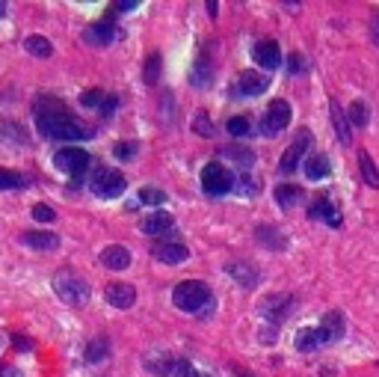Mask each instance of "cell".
I'll return each instance as SVG.
<instances>
[{
    "instance_id": "obj_45",
    "label": "cell",
    "mask_w": 379,
    "mask_h": 377,
    "mask_svg": "<svg viewBox=\"0 0 379 377\" xmlns=\"http://www.w3.org/2000/svg\"><path fill=\"white\" fill-rule=\"evenodd\" d=\"M12 345L18 348V351H30V339H24V336H12Z\"/></svg>"
},
{
    "instance_id": "obj_16",
    "label": "cell",
    "mask_w": 379,
    "mask_h": 377,
    "mask_svg": "<svg viewBox=\"0 0 379 377\" xmlns=\"http://www.w3.org/2000/svg\"><path fill=\"white\" fill-rule=\"evenodd\" d=\"M267 86H270V80L264 75H258V71H240V77H237L240 95H261Z\"/></svg>"
},
{
    "instance_id": "obj_12",
    "label": "cell",
    "mask_w": 379,
    "mask_h": 377,
    "mask_svg": "<svg viewBox=\"0 0 379 377\" xmlns=\"http://www.w3.org/2000/svg\"><path fill=\"white\" fill-rule=\"evenodd\" d=\"M151 256L164 265H181L190 258V250L181 247V244H155L151 247Z\"/></svg>"
},
{
    "instance_id": "obj_37",
    "label": "cell",
    "mask_w": 379,
    "mask_h": 377,
    "mask_svg": "<svg viewBox=\"0 0 379 377\" xmlns=\"http://www.w3.org/2000/svg\"><path fill=\"white\" fill-rule=\"evenodd\" d=\"M107 351H110V348H107L104 339H95V342H89V348H86V360L98 363V360H104V356H107Z\"/></svg>"
},
{
    "instance_id": "obj_20",
    "label": "cell",
    "mask_w": 379,
    "mask_h": 377,
    "mask_svg": "<svg viewBox=\"0 0 379 377\" xmlns=\"http://www.w3.org/2000/svg\"><path fill=\"white\" fill-rule=\"evenodd\" d=\"M293 342H296V351H302V354H311V351H317L320 345H326L320 336V330H311V327H302Z\"/></svg>"
},
{
    "instance_id": "obj_35",
    "label": "cell",
    "mask_w": 379,
    "mask_h": 377,
    "mask_svg": "<svg viewBox=\"0 0 379 377\" xmlns=\"http://www.w3.org/2000/svg\"><path fill=\"white\" fill-rule=\"evenodd\" d=\"M258 238L267 241L270 250H285V244H287V241H285L282 235H276V232L270 229V226H261V229H258Z\"/></svg>"
},
{
    "instance_id": "obj_18",
    "label": "cell",
    "mask_w": 379,
    "mask_h": 377,
    "mask_svg": "<svg viewBox=\"0 0 379 377\" xmlns=\"http://www.w3.org/2000/svg\"><path fill=\"white\" fill-rule=\"evenodd\" d=\"M101 262H104V267H110V271H125V267L131 265V253H128V247H122V244H110V247H104Z\"/></svg>"
},
{
    "instance_id": "obj_33",
    "label": "cell",
    "mask_w": 379,
    "mask_h": 377,
    "mask_svg": "<svg viewBox=\"0 0 379 377\" xmlns=\"http://www.w3.org/2000/svg\"><path fill=\"white\" fill-rule=\"evenodd\" d=\"M157 77H160V53H151V57L146 60L142 80H146V84H157Z\"/></svg>"
},
{
    "instance_id": "obj_23",
    "label": "cell",
    "mask_w": 379,
    "mask_h": 377,
    "mask_svg": "<svg viewBox=\"0 0 379 377\" xmlns=\"http://www.w3.org/2000/svg\"><path fill=\"white\" fill-rule=\"evenodd\" d=\"M305 199V191L302 187H296V184H278L276 187V202L282 205H296V202H302Z\"/></svg>"
},
{
    "instance_id": "obj_32",
    "label": "cell",
    "mask_w": 379,
    "mask_h": 377,
    "mask_svg": "<svg viewBox=\"0 0 379 377\" xmlns=\"http://www.w3.org/2000/svg\"><path fill=\"white\" fill-rule=\"evenodd\" d=\"M0 134H3L6 140H18V143L27 140V134L21 131V125H18V122H9V119H0Z\"/></svg>"
},
{
    "instance_id": "obj_26",
    "label": "cell",
    "mask_w": 379,
    "mask_h": 377,
    "mask_svg": "<svg viewBox=\"0 0 379 377\" xmlns=\"http://www.w3.org/2000/svg\"><path fill=\"white\" fill-rule=\"evenodd\" d=\"M332 122H335V131H338V140L344 143V146H350V143H353V134H350V122L344 119V113H341V107L332 101Z\"/></svg>"
},
{
    "instance_id": "obj_1",
    "label": "cell",
    "mask_w": 379,
    "mask_h": 377,
    "mask_svg": "<svg viewBox=\"0 0 379 377\" xmlns=\"http://www.w3.org/2000/svg\"><path fill=\"white\" fill-rule=\"evenodd\" d=\"M36 125L44 137H57V140H89L92 131L86 125H80L75 116L62 110V101L51 104H36Z\"/></svg>"
},
{
    "instance_id": "obj_31",
    "label": "cell",
    "mask_w": 379,
    "mask_h": 377,
    "mask_svg": "<svg viewBox=\"0 0 379 377\" xmlns=\"http://www.w3.org/2000/svg\"><path fill=\"white\" fill-rule=\"evenodd\" d=\"M222 155L234 160V164H240V167H252L255 164V155H252L249 149H237V146H228V149H222Z\"/></svg>"
},
{
    "instance_id": "obj_25",
    "label": "cell",
    "mask_w": 379,
    "mask_h": 377,
    "mask_svg": "<svg viewBox=\"0 0 379 377\" xmlns=\"http://www.w3.org/2000/svg\"><path fill=\"white\" fill-rule=\"evenodd\" d=\"M190 80H193V86L205 89L207 84H213V66L207 60H198L193 66V71H190Z\"/></svg>"
},
{
    "instance_id": "obj_50",
    "label": "cell",
    "mask_w": 379,
    "mask_h": 377,
    "mask_svg": "<svg viewBox=\"0 0 379 377\" xmlns=\"http://www.w3.org/2000/svg\"><path fill=\"white\" fill-rule=\"evenodd\" d=\"M6 15V3H3V0H0V18H3Z\"/></svg>"
},
{
    "instance_id": "obj_34",
    "label": "cell",
    "mask_w": 379,
    "mask_h": 377,
    "mask_svg": "<svg viewBox=\"0 0 379 377\" xmlns=\"http://www.w3.org/2000/svg\"><path fill=\"white\" fill-rule=\"evenodd\" d=\"M140 202L142 205H164L166 202V193L157 191V187H142V191H140Z\"/></svg>"
},
{
    "instance_id": "obj_36",
    "label": "cell",
    "mask_w": 379,
    "mask_h": 377,
    "mask_svg": "<svg viewBox=\"0 0 379 377\" xmlns=\"http://www.w3.org/2000/svg\"><path fill=\"white\" fill-rule=\"evenodd\" d=\"M350 122L358 125V128H365V125H367V104L365 101H353V104H350Z\"/></svg>"
},
{
    "instance_id": "obj_8",
    "label": "cell",
    "mask_w": 379,
    "mask_h": 377,
    "mask_svg": "<svg viewBox=\"0 0 379 377\" xmlns=\"http://www.w3.org/2000/svg\"><path fill=\"white\" fill-rule=\"evenodd\" d=\"M291 309H293L291 294H270V297L261 303V315H264L270 324H282V321L291 315Z\"/></svg>"
},
{
    "instance_id": "obj_2",
    "label": "cell",
    "mask_w": 379,
    "mask_h": 377,
    "mask_svg": "<svg viewBox=\"0 0 379 377\" xmlns=\"http://www.w3.org/2000/svg\"><path fill=\"white\" fill-rule=\"evenodd\" d=\"M172 303L181 312H193V315H198V312H205L207 306H213V294L211 289H207L205 282L198 280H184L175 285L172 291Z\"/></svg>"
},
{
    "instance_id": "obj_43",
    "label": "cell",
    "mask_w": 379,
    "mask_h": 377,
    "mask_svg": "<svg viewBox=\"0 0 379 377\" xmlns=\"http://www.w3.org/2000/svg\"><path fill=\"white\" fill-rule=\"evenodd\" d=\"M287 69H291L293 75H300V71L305 69V60H302V53H291V57H287Z\"/></svg>"
},
{
    "instance_id": "obj_41",
    "label": "cell",
    "mask_w": 379,
    "mask_h": 377,
    "mask_svg": "<svg viewBox=\"0 0 379 377\" xmlns=\"http://www.w3.org/2000/svg\"><path fill=\"white\" fill-rule=\"evenodd\" d=\"M196 134H198V137H213V125H211V119H207L205 113L196 116Z\"/></svg>"
},
{
    "instance_id": "obj_19",
    "label": "cell",
    "mask_w": 379,
    "mask_h": 377,
    "mask_svg": "<svg viewBox=\"0 0 379 377\" xmlns=\"http://www.w3.org/2000/svg\"><path fill=\"white\" fill-rule=\"evenodd\" d=\"M21 241L33 250H57L60 247V235H53V232H24Z\"/></svg>"
},
{
    "instance_id": "obj_39",
    "label": "cell",
    "mask_w": 379,
    "mask_h": 377,
    "mask_svg": "<svg viewBox=\"0 0 379 377\" xmlns=\"http://www.w3.org/2000/svg\"><path fill=\"white\" fill-rule=\"evenodd\" d=\"M80 104H83V107H98V110H101L104 93H101V89H86V93L80 95Z\"/></svg>"
},
{
    "instance_id": "obj_27",
    "label": "cell",
    "mask_w": 379,
    "mask_h": 377,
    "mask_svg": "<svg viewBox=\"0 0 379 377\" xmlns=\"http://www.w3.org/2000/svg\"><path fill=\"white\" fill-rule=\"evenodd\" d=\"M30 184V178L24 173H6V169H0V191H18V187H27Z\"/></svg>"
},
{
    "instance_id": "obj_4",
    "label": "cell",
    "mask_w": 379,
    "mask_h": 377,
    "mask_svg": "<svg viewBox=\"0 0 379 377\" xmlns=\"http://www.w3.org/2000/svg\"><path fill=\"white\" fill-rule=\"evenodd\" d=\"M202 191L207 196H225L228 191H234V175L225 169L222 164H207L202 169Z\"/></svg>"
},
{
    "instance_id": "obj_15",
    "label": "cell",
    "mask_w": 379,
    "mask_h": 377,
    "mask_svg": "<svg viewBox=\"0 0 379 377\" xmlns=\"http://www.w3.org/2000/svg\"><path fill=\"white\" fill-rule=\"evenodd\" d=\"M116 36H119V30L110 24V21H98V24H89L83 30V39L89 45H110Z\"/></svg>"
},
{
    "instance_id": "obj_6",
    "label": "cell",
    "mask_w": 379,
    "mask_h": 377,
    "mask_svg": "<svg viewBox=\"0 0 379 377\" xmlns=\"http://www.w3.org/2000/svg\"><path fill=\"white\" fill-rule=\"evenodd\" d=\"M53 164H57V169H62V173H68V175L77 178V175H83L86 169H89V151L75 149V146L60 149L57 158H53Z\"/></svg>"
},
{
    "instance_id": "obj_24",
    "label": "cell",
    "mask_w": 379,
    "mask_h": 377,
    "mask_svg": "<svg viewBox=\"0 0 379 377\" xmlns=\"http://www.w3.org/2000/svg\"><path fill=\"white\" fill-rule=\"evenodd\" d=\"M24 51L27 53H33V57H42V60H48L51 53H53V45L44 39V36H27L24 39Z\"/></svg>"
},
{
    "instance_id": "obj_29",
    "label": "cell",
    "mask_w": 379,
    "mask_h": 377,
    "mask_svg": "<svg viewBox=\"0 0 379 377\" xmlns=\"http://www.w3.org/2000/svg\"><path fill=\"white\" fill-rule=\"evenodd\" d=\"M234 191H237L240 196H258V193H261V184H258L252 175L243 173V175L234 178Z\"/></svg>"
},
{
    "instance_id": "obj_10",
    "label": "cell",
    "mask_w": 379,
    "mask_h": 377,
    "mask_svg": "<svg viewBox=\"0 0 379 377\" xmlns=\"http://www.w3.org/2000/svg\"><path fill=\"white\" fill-rule=\"evenodd\" d=\"M311 140H314V137H311L309 131H300V137H296V143H293V146L285 151V155H282V160H278V169H282L285 175H291L293 169H296V164H300V155H302V151L311 146Z\"/></svg>"
},
{
    "instance_id": "obj_17",
    "label": "cell",
    "mask_w": 379,
    "mask_h": 377,
    "mask_svg": "<svg viewBox=\"0 0 379 377\" xmlns=\"http://www.w3.org/2000/svg\"><path fill=\"white\" fill-rule=\"evenodd\" d=\"M317 330H320V336L326 345L338 342V339L344 336V315H341V312H326V315H323V324Z\"/></svg>"
},
{
    "instance_id": "obj_48",
    "label": "cell",
    "mask_w": 379,
    "mask_h": 377,
    "mask_svg": "<svg viewBox=\"0 0 379 377\" xmlns=\"http://www.w3.org/2000/svg\"><path fill=\"white\" fill-rule=\"evenodd\" d=\"M374 42L379 45V18H374Z\"/></svg>"
},
{
    "instance_id": "obj_13",
    "label": "cell",
    "mask_w": 379,
    "mask_h": 377,
    "mask_svg": "<svg viewBox=\"0 0 379 377\" xmlns=\"http://www.w3.org/2000/svg\"><path fill=\"white\" fill-rule=\"evenodd\" d=\"M172 226H175V217L172 214H166V211H157V214H148L146 220H142V232L146 235H151V238H157V235H166V232H172Z\"/></svg>"
},
{
    "instance_id": "obj_11",
    "label": "cell",
    "mask_w": 379,
    "mask_h": 377,
    "mask_svg": "<svg viewBox=\"0 0 379 377\" xmlns=\"http://www.w3.org/2000/svg\"><path fill=\"white\" fill-rule=\"evenodd\" d=\"M309 217H311V220H326L329 226H341V223H344V214H341L335 205L326 199V196H320V199L311 205V208H309Z\"/></svg>"
},
{
    "instance_id": "obj_5",
    "label": "cell",
    "mask_w": 379,
    "mask_h": 377,
    "mask_svg": "<svg viewBox=\"0 0 379 377\" xmlns=\"http://www.w3.org/2000/svg\"><path fill=\"white\" fill-rule=\"evenodd\" d=\"M125 187H128V182L119 169H98L92 178V193L101 196V199H116V196L125 193Z\"/></svg>"
},
{
    "instance_id": "obj_46",
    "label": "cell",
    "mask_w": 379,
    "mask_h": 377,
    "mask_svg": "<svg viewBox=\"0 0 379 377\" xmlns=\"http://www.w3.org/2000/svg\"><path fill=\"white\" fill-rule=\"evenodd\" d=\"M0 377H21V372L12 369V365H3V369H0Z\"/></svg>"
},
{
    "instance_id": "obj_28",
    "label": "cell",
    "mask_w": 379,
    "mask_h": 377,
    "mask_svg": "<svg viewBox=\"0 0 379 377\" xmlns=\"http://www.w3.org/2000/svg\"><path fill=\"white\" fill-rule=\"evenodd\" d=\"M358 164H362V175H365V182L371 184V187H379V169L374 167V160L367 151H358Z\"/></svg>"
},
{
    "instance_id": "obj_40",
    "label": "cell",
    "mask_w": 379,
    "mask_h": 377,
    "mask_svg": "<svg viewBox=\"0 0 379 377\" xmlns=\"http://www.w3.org/2000/svg\"><path fill=\"white\" fill-rule=\"evenodd\" d=\"M137 143H116V149H113V155L119 158V160H131L133 155H137Z\"/></svg>"
},
{
    "instance_id": "obj_3",
    "label": "cell",
    "mask_w": 379,
    "mask_h": 377,
    "mask_svg": "<svg viewBox=\"0 0 379 377\" xmlns=\"http://www.w3.org/2000/svg\"><path fill=\"white\" fill-rule=\"evenodd\" d=\"M53 291H57L66 303H71V306H80V303L89 300V285L71 271H62V273L53 276Z\"/></svg>"
},
{
    "instance_id": "obj_30",
    "label": "cell",
    "mask_w": 379,
    "mask_h": 377,
    "mask_svg": "<svg viewBox=\"0 0 379 377\" xmlns=\"http://www.w3.org/2000/svg\"><path fill=\"white\" fill-rule=\"evenodd\" d=\"M228 271H231L234 280H240L243 285H255V282H258V276H255V271H252V265H246V262L228 265Z\"/></svg>"
},
{
    "instance_id": "obj_42",
    "label": "cell",
    "mask_w": 379,
    "mask_h": 377,
    "mask_svg": "<svg viewBox=\"0 0 379 377\" xmlns=\"http://www.w3.org/2000/svg\"><path fill=\"white\" fill-rule=\"evenodd\" d=\"M53 208H48V205H36L33 208V220H39V223H53Z\"/></svg>"
},
{
    "instance_id": "obj_22",
    "label": "cell",
    "mask_w": 379,
    "mask_h": 377,
    "mask_svg": "<svg viewBox=\"0 0 379 377\" xmlns=\"http://www.w3.org/2000/svg\"><path fill=\"white\" fill-rule=\"evenodd\" d=\"M146 365H148V372H155V374H172V372H175V360H172V356H169L166 351L148 354V356H146Z\"/></svg>"
},
{
    "instance_id": "obj_7",
    "label": "cell",
    "mask_w": 379,
    "mask_h": 377,
    "mask_svg": "<svg viewBox=\"0 0 379 377\" xmlns=\"http://www.w3.org/2000/svg\"><path fill=\"white\" fill-rule=\"evenodd\" d=\"M287 122H291V104L278 98V101L267 107L264 119H261V128H264L267 137H276V134H282L287 128Z\"/></svg>"
},
{
    "instance_id": "obj_14",
    "label": "cell",
    "mask_w": 379,
    "mask_h": 377,
    "mask_svg": "<svg viewBox=\"0 0 379 377\" xmlns=\"http://www.w3.org/2000/svg\"><path fill=\"white\" fill-rule=\"evenodd\" d=\"M252 57H255L258 66H264V69H278V62H282V51H278V45L276 42H258L255 45V51H252Z\"/></svg>"
},
{
    "instance_id": "obj_38",
    "label": "cell",
    "mask_w": 379,
    "mask_h": 377,
    "mask_svg": "<svg viewBox=\"0 0 379 377\" xmlns=\"http://www.w3.org/2000/svg\"><path fill=\"white\" fill-rule=\"evenodd\" d=\"M249 128H252V125H249L246 116H234V119H228V134H231V137H246Z\"/></svg>"
},
{
    "instance_id": "obj_49",
    "label": "cell",
    "mask_w": 379,
    "mask_h": 377,
    "mask_svg": "<svg viewBox=\"0 0 379 377\" xmlns=\"http://www.w3.org/2000/svg\"><path fill=\"white\" fill-rule=\"evenodd\" d=\"M187 377H211V374H205V372H190Z\"/></svg>"
},
{
    "instance_id": "obj_9",
    "label": "cell",
    "mask_w": 379,
    "mask_h": 377,
    "mask_svg": "<svg viewBox=\"0 0 379 377\" xmlns=\"http://www.w3.org/2000/svg\"><path fill=\"white\" fill-rule=\"evenodd\" d=\"M104 297L116 309H131L133 303H137V289H133V285H128V282H110L104 289Z\"/></svg>"
},
{
    "instance_id": "obj_44",
    "label": "cell",
    "mask_w": 379,
    "mask_h": 377,
    "mask_svg": "<svg viewBox=\"0 0 379 377\" xmlns=\"http://www.w3.org/2000/svg\"><path fill=\"white\" fill-rule=\"evenodd\" d=\"M116 107H119V98H116V95H107L104 104H101V113H104V116H113Z\"/></svg>"
},
{
    "instance_id": "obj_47",
    "label": "cell",
    "mask_w": 379,
    "mask_h": 377,
    "mask_svg": "<svg viewBox=\"0 0 379 377\" xmlns=\"http://www.w3.org/2000/svg\"><path fill=\"white\" fill-rule=\"evenodd\" d=\"M216 9H220V3H216V0H207V12L216 15Z\"/></svg>"
},
{
    "instance_id": "obj_21",
    "label": "cell",
    "mask_w": 379,
    "mask_h": 377,
    "mask_svg": "<svg viewBox=\"0 0 379 377\" xmlns=\"http://www.w3.org/2000/svg\"><path fill=\"white\" fill-rule=\"evenodd\" d=\"M329 169H332V164H329L326 155H309V160H305V178H309V182L326 178Z\"/></svg>"
}]
</instances>
